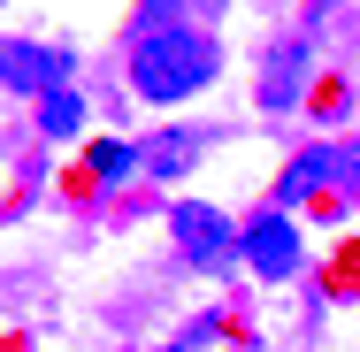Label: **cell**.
Masks as SVG:
<instances>
[{
	"mask_svg": "<svg viewBox=\"0 0 360 352\" xmlns=\"http://www.w3.org/2000/svg\"><path fill=\"white\" fill-rule=\"evenodd\" d=\"M123 169H131V145H115V138L92 145V176H123Z\"/></svg>",
	"mask_w": 360,
	"mask_h": 352,
	"instance_id": "8",
	"label": "cell"
},
{
	"mask_svg": "<svg viewBox=\"0 0 360 352\" xmlns=\"http://www.w3.org/2000/svg\"><path fill=\"white\" fill-rule=\"evenodd\" d=\"M322 176H338V153H299V161H291V176L276 184V200H299V192H307V184H322Z\"/></svg>",
	"mask_w": 360,
	"mask_h": 352,
	"instance_id": "5",
	"label": "cell"
},
{
	"mask_svg": "<svg viewBox=\"0 0 360 352\" xmlns=\"http://www.w3.org/2000/svg\"><path fill=\"white\" fill-rule=\"evenodd\" d=\"M338 176H345V184L360 192V145H345V153H338Z\"/></svg>",
	"mask_w": 360,
	"mask_h": 352,
	"instance_id": "9",
	"label": "cell"
},
{
	"mask_svg": "<svg viewBox=\"0 0 360 352\" xmlns=\"http://www.w3.org/2000/svg\"><path fill=\"white\" fill-rule=\"evenodd\" d=\"M169 237H176V253H184L192 268H215L222 253L238 245L230 214H222V207H207V200H176V214H169Z\"/></svg>",
	"mask_w": 360,
	"mask_h": 352,
	"instance_id": "2",
	"label": "cell"
},
{
	"mask_svg": "<svg viewBox=\"0 0 360 352\" xmlns=\"http://www.w3.org/2000/svg\"><path fill=\"white\" fill-rule=\"evenodd\" d=\"M62 77H70L62 46H31V39H8L0 46V84L8 92H62Z\"/></svg>",
	"mask_w": 360,
	"mask_h": 352,
	"instance_id": "3",
	"label": "cell"
},
{
	"mask_svg": "<svg viewBox=\"0 0 360 352\" xmlns=\"http://www.w3.org/2000/svg\"><path fill=\"white\" fill-rule=\"evenodd\" d=\"M200 131H176V145H161V153H153V176H176V169H184V161H192V153H200Z\"/></svg>",
	"mask_w": 360,
	"mask_h": 352,
	"instance_id": "7",
	"label": "cell"
},
{
	"mask_svg": "<svg viewBox=\"0 0 360 352\" xmlns=\"http://www.w3.org/2000/svg\"><path fill=\"white\" fill-rule=\"evenodd\" d=\"M39 123H46V138H70L77 123H84V100H77L70 84H62V92H46V115H39Z\"/></svg>",
	"mask_w": 360,
	"mask_h": 352,
	"instance_id": "6",
	"label": "cell"
},
{
	"mask_svg": "<svg viewBox=\"0 0 360 352\" xmlns=\"http://www.w3.org/2000/svg\"><path fill=\"white\" fill-rule=\"evenodd\" d=\"M207 8H215V0H207Z\"/></svg>",
	"mask_w": 360,
	"mask_h": 352,
	"instance_id": "10",
	"label": "cell"
},
{
	"mask_svg": "<svg viewBox=\"0 0 360 352\" xmlns=\"http://www.w3.org/2000/svg\"><path fill=\"white\" fill-rule=\"evenodd\" d=\"M215 62H222L215 39L169 23V31H146V39H139V54H131V84H139V100L169 107V100H192V92L215 77Z\"/></svg>",
	"mask_w": 360,
	"mask_h": 352,
	"instance_id": "1",
	"label": "cell"
},
{
	"mask_svg": "<svg viewBox=\"0 0 360 352\" xmlns=\"http://www.w3.org/2000/svg\"><path fill=\"white\" fill-rule=\"evenodd\" d=\"M238 253H245L261 276H291V268H299V230L269 207V214H253V222L238 230Z\"/></svg>",
	"mask_w": 360,
	"mask_h": 352,
	"instance_id": "4",
	"label": "cell"
}]
</instances>
